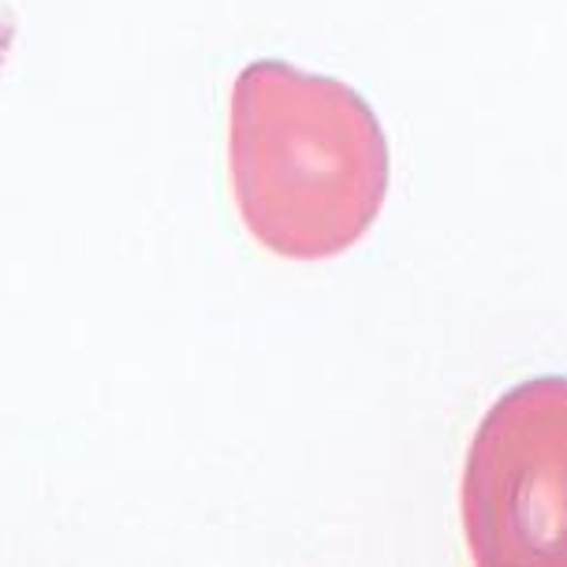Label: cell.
<instances>
[{"instance_id":"1","label":"cell","mask_w":567,"mask_h":567,"mask_svg":"<svg viewBox=\"0 0 567 567\" xmlns=\"http://www.w3.org/2000/svg\"><path fill=\"white\" fill-rule=\"evenodd\" d=\"M228 172L243 228L288 261L351 250L389 198V138L359 90L255 60L228 105Z\"/></svg>"},{"instance_id":"2","label":"cell","mask_w":567,"mask_h":567,"mask_svg":"<svg viewBox=\"0 0 567 567\" xmlns=\"http://www.w3.org/2000/svg\"><path fill=\"white\" fill-rule=\"evenodd\" d=\"M460 504L474 564L567 567V378H530L485 411Z\"/></svg>"}]
</instances>
